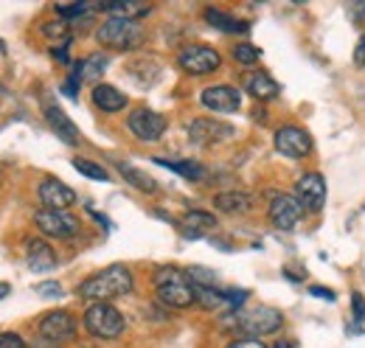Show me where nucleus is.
<instances>
[{"mask_svg": "<svg viewBox=\"0 0 365 348\" xmlns=\"http://www.w3.org/2000/svg\"><path fill=\"white\" fill-rule=\"evenodd\" d=\"M178 65L191 76H208V73L220 71L222 56L211 45H185L180 51V56H178Z\"/></svg>", "mask_w": 365, "mask_h": 348, "instance_id": "423d86ee", "label": "nucleus"}, {"mask_svg": "<svg viewBox=\"0 0 365 348\" xmlns=\"http://www.w3.org/2000/svg\"><path fill=\"white\" fill-rule=\"evenodd\" d=\"M233 127L225 124V121H217V118H197L188 124V138L191 143L197 146H214V143H222L233 138Z\"/></svg>", "mask_w": 365, "mask_h": 348, "instance_id": "9b49d317", "label": "nucleus"}, {"mask_svg": "<svg viewBox=\"0 0 365 348\" xmlns=\"http://www.w3.org/2000/svg\"><path fill=\"white\" fill-rule=\"evenodd\" d=\"M194 292H197V304L205 309H217L225 304V292H220L217 287H194Z\"/></svg>", "mask_w": 365, "mask_h": 348, "instance_id": "cd10ccee", "label": "nucleus"}, {"mask_svg": "<svg viewBox=\"0 0 365 348\" xmlns=\"http://www.w3.org/2000/svg\"><path fill=\"white\" fill-rule=\"evenodd\" d=\"M85 329L98 340H115L124 334L127 320L113 304H91L85 312Z\"/></svg>", "mask_w": 365, "mask_h": 348, "instance_id": "39448f33", "label": "nucleus"}, {"mask_svg": "<svg viewBox=\"0 0 365 348\" xmlns=\"http://www.w3.org/2000/svg\"><path fill=\"white\" fill-rule=\"evenodd\" d=\"M351 312L357 326H349V332H365V298L360 292H351Z\"/></svg>", "mask_w": 365, "mask_h": 348, "instance_id": "2f4dec72", "label": "nucleus"}, {"mask_svg": "<svg viewBox=\"0 0 365 348\" xmlns=\"http://www.w3.org/2000/svg\"><path fill=\"white\" fill-rule=\"evenodd\" d=\"M130 292H133V272L124 264H110V267L93 272L76 290V295L91 301V304H110V301L124 298Z\"/></svg>", "mask_w": 365, "mask_h": 348, "instance_id": "f257e3e1", "label": "nucleus"}, {"mask_svg": "<svg viewBox=\"0 0 365 348\" xmlns=\"http://www.w3.org/2000/svg\"><path fill=\"white\" fill-rule=\"evenodd\" d=\"M180 227H182V236L200 239V236H205V233H211L217 227V217L208 214V211H188V214H182Z\"/></svg>", "mask_w": 365, "mask_h": 348, "instance_id": "aec40b11", "label": "nucleus"}, {"mask_svg": "<svg viewBox=\"0 0 365 348\" xmlns=\"http://www.w3.org/2000/svg\"><path fill=\"white\" fill-rule=\"evenodd\" d=\"M96 40L104 48H115V51H133L143 43V31L135 20H121V17H107L98 31Z\"/></svg>", "mask_w": 365, "mask_h": 348, "instance_id": "20e7f679", "label": "nucleus"}, {"mask_svg": "<svg viewBox=\"0 0 365 348\" xmlns=\"http://www.w3.org/2000/svg\"><path fill=\"white\" fill-rule=\"evenodd\" d=\"M118 172H121V177H124V180H127L133 188L143 191V194H155V191H158V183H155L149 174L143 172V169L133 166V163H121V160H118Z\"/></svg>", "mask_w": 365, "mask_h": 348, "instance_id": "5701e85b", "label": "nucleus"}, {"mask_svg": "<svg viewBox=\"0 0 365 348\" xmlns=\"http://www.w3.org/2000/svg\"><path fill=\"white\" fill-rule=\"evenodd\" d=\"M354 62H357V65H365V34L360 37L357 48H354Z\"/></svg>", "mask_w": 365, "mask_h": 348, "instance_id": "58836bf2", "label": "nucleus"}, {"mask_svg": "<svg viewBox=\"0 0 365 348\" xmlns=\"http://www.w3.org/2000/svg\"><path fill=\"white\" fill-rule=\"evenodd\" d=\"M43 34L48 40H62L68 45V37H71V29L65 20H51V23H43Z\"/></svg>", "mask_w": 365, "mask_h": 348, "instance_id": "7c9ffc66", "label": "nucleus"}, {"mask_svg": "<svg viewBox=\"0 0 365 348\" xmlns=\"http://www.w3.org/2000/svg\"><path fill=\"white\" fill-rule=\"evenodd\" d=\"M0 183H3V172H0Z\"/></svg>", "mask_w": 365, "mask_h": 348, "instance_id": "c03bdc74", "label": "nucleus"}, {"mask_svg": "<svg viewBox=\"0 0 365 348\" xmlns=\"http://www.w3.org/2000/svg\"><path fill=\"white\" fill-rule=\"evenodd\" d=\"M270 222L278 230H292L301 217H304V205L295 200V194H275L270 200Z\"/></svg>", "mask_w": 365, "mask_h": 348, "instance_id": "f8f14e48", "label": "nucleus"}, {"mask_svg": "<svg viewBox=\"0 0 365 348\" xmlns=\"http://www.w3.org/2000/svg\"><path fill=\"white\" fill-rule=\"evenodd\" d=\"M93 104L104 113H121L127 107V96L113 85H96L93 87Z\"/></svg>", "mask_w": 365, "mask_h": 348, "instance_id": "412c9836", "label": "nucleus"}, {"mask_svg": "<svg viewBox=\"0 0 365 348\" xmlns=\"http://www.w3.org/2000/svg\"><path fill=\"white\" fill-rule=\"evenodd\" d=\"M0 348H26V340L17 332H0Z\"/></svg>", "mask_w": 365, "mask_h": 348, "instance_id": "72a5a7b5", "label": "nucleus"}, {"mask_svg": "<svg viewBox=\"0 0 365 348\" xmlns=\"http://www.w3.org/2000/svg\"><path fill=\"white\" fill-rule=\"evenodd\" d=\"M247 301V290H230V292H225V304L230 306H239Z\"/></svg>", "mask_w": 365, "mask_h": 348, "instance_id": "c9c22d12", "label": "nucleus"}, {"mask_svg": "<svg viewBox=\"0 0 365 348\" xmlns=\"http://www.w3.org/2000/svg\"><path fill=\"white\" fill-rule=\"evenodd\" d=\"M155 292L160 304L172 306V309H188L197 304V292H194L188 272L178 267H160L155 272Z\"/></svg>", "mask_w": 365, "mask_h": 348, "instance_id": "f03ea898", "label": "nucleus"}, {"mask_svg": "<svg viewBox=\"0 0 365 348\" xmlns=\"http://www.w3.org/2000/svg\"><path fill=\"white\" fill-rule=\"evenodd\" d=\"M275 348H289V346H287V343H278V346H275Z\"/></svg>", "mask_w": 365, "mask_h": 348, "instance_id": "37998d69", "label": "nucleus"}, {"mask_svg": "<svg viewBox=\"0 0 365 348\" xmlns=\"http://www.w3.org/2000/svg\"><path fill=\"white\" fill-rule=\"evenodd\" d=\"M127 127H130V132L135 135L138 140L152 143V140H160V135L166 132V118L160 113L149 110V107H138V110L130 113Z\"/></svg>", "mask_w": 365, "mask_h": 348, "instance_id": "9d476101", "label": "nucleus"}, {"mask_svg": "<svg viewBox=\"0 0 365 348\" xmlns=\"http://www.w3.org/2000/svg\"><path fill=\"white\" fill-rule=\"evenodd\" d=\"M98 9L107 11L110 17H121V20H140L143 14L152 11V6L143 0H107V3H98Z\"/></svg>", "mask_w": 365, "mask_h": 348, "instance_id": "a211bd4d", "label": "nucleus"}, {"mask_svg": "<svg viewBox=\"0 0 365 348\" xmlns=\"http://www.w3.org/2000/svg\"><path fill=\"white\" fill-rule=\"evenodd\" d=\"M236 332L245 334V337H267L275 334L281 326H284V314L275 309V306H253L247 312H239L236 320H233Z\"/></svg>", "mask_w": 365, "mask_h": 348, "instance_id": "7ed1b4c3", "label": "nucleus"}, {"mask_svg": "<svg viewBox=\"0 0 365 348\" xmlns=\"http://www.w3.org/2000/svg\"><path fill=\"white\" fill-rule=\"evenodd\" d=\"M31 348H59V346H53L51 340H46V337H40V340H37V343H34Z\"/></svg>", "mask_w": 365, "mask_h": 348, "instance_id": "a19ab883", "label": "nucleus"}, {"mask_svg": "<svg viewBox=\"0 0 365 348\" xmlns=\"http://www.w3.org/2000/svg\"><path fill=\"white\" fill-rule=\"evenodd\" d=\"M309 292H312L315 298H323V301H334V292H331V290H326V287H312Z\"/></svg>", "mask_w": 365, "mask_h": 348, "instance_id": "4c0bfd02", "label": "nucleus"}, {"mask_svg": "<svg viewBox=\"0 0 365 348\" xmlns=\"http://www.w3.org/2000/svg\"><path fill=\"white\" fill-rule=\"evenodd\" d=\"M79 85H82V82H79V79L71 73V76H68V82L62 85V93H65L68 98H76V96H79Z\"/></svg>", "mask_w": 365, "mask_h": 348, "instance_id": "f704fd0d", "label": "nucleus"}, {"mask_svg": "<svg viewBox=\"0 0 365 348\" xmlns=\"http://www.w3.org/2000/svg\"><path fill=\"white\" fill-rule=\"evenodd\" d=\"M34 292L43 295V298H62V287H59L56 281H43V284H37Z\"/></svg>", "mask_w": 365, "mask_h": 348, "instance_id": "473e14b6", "label": "nucleus"}, {"mask_svg": "<svg viewBox=\"0 0 365 348\" xmlns=\"http://www.w3.org/2000/svg\"><path fill=\"white\" fill-rule=\"evenodd\" d=\"M228 348H267L262 340H253V337H247V340H233Z\"/></svg>", "mask_w": 365, "mask_h": 348, "instance_id": "e433bc0d", "label": "nucleus"}, {"mask_svg": "<svg viewBox=\"0 0 365 348\" xmlns=\"http://www.w3.org/2000/svg\"><path fill=\"white\" fill-rule=\"evenodd\" d=\"M73 169L79 174H85V177H91V180H101V183L110 180V172L104 166H98L96 160H88V158H76L73 160Z\"/></svg>", "mask_w": 365, "mask_h": 348, "instance_id": "bb28decb", "label": "nucleus"}, {"mask_svg": "<svg viewBox=\"0 0 365 348\" xmlns=\"http://www.w3.org/2000/svg\"><path fill=\"white\" fill-rule=\"evenodd\" d=\"M205 20H208L214 29L228 31V34H242V31H247V29H250L245 20H236V17H230V14L220 11V9H205Z\"/></svg>", "mask_w": 365, "mask_h": 348, "instance_id": "393cba45", "label": "nucleus"}, {"mask_svg": "<svg viewBox=\"0 0 365 348\" xmlns=\"http://www.w3.org/2000/svg\"><path fill=\"white\" fill-rule=\"evenodd\" d=\"M155 163H158V166H166V169H172V172L182 174V177H188V180H202V177H205V169H202L200 163H194V160H169V158H155Z\"/></svg>", "mask_w": 365, "mask_h": 348, "instance_id": "a878e982", "label": "nucleus"}, {"mask_svg": "<svg viewBox=\"0 0 365 348\" xmlns=\"http://www.w3.org/2000/svg\"><path fill=\"white\" fill-rule=\"evenodd\" d=\"M107 56L104 53H93L88 59H82V62H76V68H73V76L79 79V82H96L101 73H104V68H107Z\"/></svg>", "mask_w": 365, "mask_h": 348, "instance_id": "b1692460", "label": "nucleus"}, {"mask_svg": "<svg viewBox=\"0 0 365 348\" xmlns=\"http://www.w3.org/2000/svg\"><path fill=\"white\" fill-rule=\"evenodd\" d=\"M200 101L211 113H236L242 107V93L230 85H214L200 93Z\"/></svg>", "mask_w": 365, "mask_h": 348, "instance_id": "4468645a", "label": "nucleus"}, {"mask_svg": "<svg viewBox=\"0 0 365 348\" xmlns=\"http://www.w3.org/2000/svg\"><path fill=\"white\" fill-rule=\"evenodd\" d=\"M46 121H48V127L53 130V135H56V138H62L68 146H76V143L82 140V135H79V130H76V124L65 116V110H62V107H56V104H46Z\"/></svg>", "mask_w": 365, "mask_h": 348, "instance_id": "dca6fc26", "label": "nucleus"}, {"mask_svg": "<svg viewBox=\"0 0 365 348\" xmlns=\"http://www.w3.org/2000/svg\"><path fill=\"white\" fill-rule=\"evenodd\" d=\"M259 56H262V51L250 43H239L236 48H233V59H236L239 65H256Z\"/></svg>", "mask_w": 365, "mask_h": 348, "instance_id": "c85d7f7f", "label": "nucleus"}, {"mask_svg": "<svg viewBox=\"0 0 365 348\" xmlns=\"http://www.w3.org/2000/svg\"><path fill=\"white\" fill-rule=\"evenodd\" d=\"M37 194H40V203L51 211H68L71 205H76V191L56 177H46L40 183Z\"/></svg>", "mask_w": 365, "mask_h": 348, "instance_id": "ddd939ff", "label": "nucleus"}, {"mask_svg": "<svg viewBox=\"0 0 365 348\" xmlns=\"http://www.w3.org/2000/svg\"><path fill=\"white\" fill-rule=\"evenodd\" d=\"M3 295H9V284H0V298Z\"/></svg>", "mask_w": 365, "mask_h": 348, "instance_id": "79ce46f5", "label": "nucleus"}, {"mask_svg": "<svg viewBox=\"0 0 365 348\" xmlns=\"http://www.w3.org/2000/svg\"><path fill=\"white\" fill-rule=\"evenodd\" d=\"M273 143H275V152H278V155L292 158V160L307 158V155L312 152V135H309L307 130H301V127H295V124L278 127V130H275Z\"/></svg>", "mask_w": 365, "mask_h": 348, "instance_id": "1a4fd4ad", "label": "nucleus"}, {"mask_svg": "<svg viewBox=\"0 0 365 348\" xmlns=\"http://www.w3.org/2000/svg\"><path fill=\"white\" fill-rule=\"evenodd\" d=\"M295 200L304 205V211H320L326 203V183L318 172L304 174L295 183Z\"/></svg>", "mask_w": 365, "mask_h": 348, "instance_id": "2eb2a0df", "label": "nucleus"}, {"mask_svg": "<svg viewBox=\"0 0 365 348\" xmlns=\"http://www.w3.org/2000/svg\"><path fill=\"white\" fill-rule=\"evenodd\" d=\"M93 9H98V6H93V3H68V6H56V14H59V20H71V17L91 14Z\"/></svg>", "mask_w": 365, "mask_h": 348, "instance_id": "c756f323", "label": "nucleus"}, {"mask_svg": "<svg viewBox=\"0 0 365 348\" xmlns=\"http://www.w3.org/2000/svg\"><path fill=\"white\" fill-rule=\"evenodd\" d=\"M85 348H98V346H85Z\"/></svg>", "mask_w": 365, "mask_h": 348, "instance_id": "a18cd8bd", "label": "nucleus"}, {"mask_svg": "<svg viewBox=\"0 0 365 348\" xmlns=\"http://www.w3.org/2000/svg\"><path fill=\"white\" fill-rule=\"evenodd\" d=\"M34 225L40 233L53 236V239H71L79 233V219L73 217L71 211H51V208H40L34 214Z\"/></svg>", "mask_w": 365, "mask_h": 348, "instance_id": "6e6552de", "label": "nucleus"}, {"mask_svg": "<svg viewBox=\"0 0 365 348\" xmlns=\"http://www.w3.org/2000/svg\"><path fill=\"white\" fill-rule=\"evenodd\" d=\"M26 261H29V267L34 272H48V270L56 267V253L43 239H29L26 242Z\"/></svg>", "mask_w": 365, "mask_h": 348, "instance_id": "f3484780", "label": "nucleus"}, {"mask_svg": "<svg viewBox=\"0 0 365 348\" xmlns=\"http://www.w3.org/2000/svg\"><path fill=\"white\" fill-rule=\"evenodd\" d=\"M245 93H250L259 101H270V98H275L281 93V87H278V82H275L270 73L256 71V73H247L245 76Z\"/></svg>", "mask_w": 365, "mask_h": 348, "instance_id": "6ab92c4d", "label": "nucleus"}, {"mask_svg": "<svg viewBox=\"0 0 365 348\" xmlns=\"http://www.w3.org/2000/svg\"><path fill=\"white\" fill-rule=\"evenodd\" d=\"M76 332H79V323L71 312L65 309H56V312H46L43 320H40V337L51 340L53 346H62V343H71L76 340Z\"/></svg>", "mask_w": 365, "mask_h": 348, "instance_id": "0eeeda50", "label": "nucleus"}, {"mask_svg": "<svg viewBox=\"0 0 365 348\" xmlns=\"http://www.w3.org/2000/svg\"><path fill=\"white\" fill-rule=\"evenodd\" d=\"M51 53H53L59 62H68V45H56V48H51Z\"/></svg>", "mask_w": 365, "mask_h": 348, "instance_id": "ea45409f", "label": "nucleus"}, {"mask_svg": "<svg viewBox=\"0 0 365 348\" xmlns=\"http://www.w3.org/2000/svg\"><path fill=\"white\" fill-rule=\"evenodd\" d=\"M214 205L222 214H247L253 208V197L247 191H222L214 197Z\"/></svg>", "mask_w": 365, "mask_h": 348, "instance_id": "4be33fe9", "label": "nucleus"}]
</instances>
